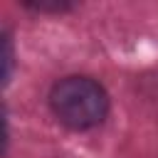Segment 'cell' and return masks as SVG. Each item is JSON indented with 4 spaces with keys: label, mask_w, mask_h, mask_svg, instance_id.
<instances>
[{
    "label": "cell",
    "mask_w": 158,
    "mask_h": 158,
    "mask_svg": "<svg viewBox=\"0 0 158 158\" xmlns=\"http://www.w3.org/2000/svg\"><path fill=\"white\" fill-rule=\"evenodd\" d=\"M52 114L74 131L99 126L109 114V94L91 77H64L49 91Z\"/></svg>",
    "instance_id": "1"
},
{
    "label": "cell",
    "mask_w": 158,
    "mask_h": 158,
    "mask_svg": "<svg viewBox=\"0 0 158 158\" xmlns=\"http://www.w3.org/2000/svg\"><path fill=\"white\" fill-rule=\"evenodd\" d=\"M25 7L37 10V12H67L72 10V2L67 0H22Z\"/></svg>",
    "instance_id": "2"
},
{
    "label": "cell",
    "mask_w": 158,
    "mask_h": 158,
    "mask_svg": "<svg viewBox=\"0 0 158 158\" xmlns=\"http://www.w3.org/2000/svg\"><path fill=\"white\" fill-rule=\"evenodd\" d=\"M2 57H5V84H7L10 74H12V42H10V35L2 37Z\"/></svg>",
    "instance_id": "3"
}]
</instances>
